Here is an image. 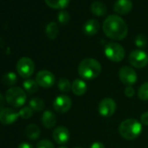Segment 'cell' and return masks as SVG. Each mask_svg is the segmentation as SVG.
Masks as SVG:
<instances>
[{"label":"cell","mask_w":148,"mask_h":148,"mask_svg":"<svg viewBox=\"0 0 148 148\" xmlns=\"http://www.w3.org/2000/svg\"><path fill=\"white\" fill-rule=\"evenodd\" d=\"M58 148H67L66 146H59V147H58Z\"/></svg>","instance_id":"obj_36"},{"label":"cell","mask_w":148,"mask_h":148,"mask_svg":"<svg viewBox=\"0 0 148 148\" xmlns=\"http://www.w3.org/2000/svg\"><path fill=\"white\" fill-rule=\"evenodd\" d=\"M58 87L60 92H62L64 93H67L71 90V84L67 79L61 78V79H59V80L58 82Z\"/></svg>","instance_id":"obj_25"},{"label":"cell","mask_w":148,"mask_h":148,"mask_svg":"<svg viewBox=\"0 0 148 148\" xmlns=\"http://www.w3.org/2000/svg\"><path fill=\"white\" fill-rule=\"evenodd\" d=\"M16 69L19 76L24 79H28L34 72L35 64L32 58L28 57H23L18 61Z\"/></svg>","instance_id":"obj_6"},{"label":"cell","mask_w":148,"mask_h":148,"mask_svg":"<svg viewBox=\"0 0 148 148\" xmlns=\"http://www.w3.org/2000/svg\"><path fill=\"white\" fill-rule=\"evenodd\" d=\"M128 61L135 68H144L148 64V54L140 49L133 50L128 56Z\"/></svg>","instance_id":"obj_7"},{"label":"cell","mask_w":148,"mask_h":148,"mask_svg":"<svg viewBox=\"0 0 148 148\" xmlns=\"http://www.w3.org/2000/svg\"><path fill=\"white\" fill-rule=\"evenodd\" d=\"M142 132V124L135 119H127L121 122L119 126V132L126 140H132L138 138Z\"/></svg>","instance_id":"obj_3"},{"label":"cell","mask_w":148,"mask_h":148,"mask_svg":"<svg viewBox=\"0 0 148 148\" xmlns=\"http://www.w3.org/2000/svg\"><path fill=\"white\" fill-rule=\"evenodd\" d=\"M52 138L56 143L59 145H64L67 143L70 139V132L64 126H58L54 129L52 132Z\"/></svg>","instance_id":"obj_13"},{"label":"cell","mask_w":148,"mask_h":148,"mask_svg":"<svg viewBox=\"0 0 148 148\" xmlns=\"http://www.w3.org/2000/svg\"><path fill=\"white\" fill-rule=\"evenodd\" d=\"M29 106L34 112H41L45 108V102L40 98H33L30 100Z\"/></svg>","instance_id":"obj_24"},{"label":"cell","mask_w":148,"mask_h":148,"mask_svg":"<svg viewBox=\"0 0 148 148\" xmlns=\"http://www.w3.org/2000/svg\"><path fill=\"white\" fill-rule=\"evenodd\" d=\"M25 135L29 139L36 140L40 136V129L35 124L28 125L25 128Z\"/></svg>","instance_id":"obj_19"},{"label":"cell","mask_w":148,"mask_h":148,"mask_svg":"<svg viewBox=\"0 0 148 148\" xmlns=\"http://www.w3.org/2000/svg\"><path fill=\"white\" fill-rule=\"evenodd\" d=\"M106 58L112 62H120L125 58V51L124 47L115 42H109L105 45L104 49Z\"/></svg>","instance_id":"obj_5"},{"label":"cell","mask_w":148,"mask_h":148,"mask_svg":"<svg viewBox=\"0 0 148 148\" xmlns=\"http://www.w3.org/2000/svg\"><path fill=\"white\" fill-rule=\"evenodd\" d=\"M19 117H21L24 119H30L32 114H33V110L30 107V106H25L23 108L20 109V111L18 112Z\"/></svg>","instance_id":"obj_29"},{"label":"cell","mask_w":148,"mask_h":148,"mask_svg":"<svg viewBox=\"0 0 148 148\" xmlns=\"http://www.w3.org/2000/svg\"><path fill=\"white\" fill-rule=\"evenodd\" d=\"M117 106L115 101L111 98H105L103 99L98 106L99 113L103 117H111L114 114L116 111Z\"/></svg>","instance_id":"obj_10"},{"label":"cell","mask_w":148,"mask_h":148,"mask_svg":"<svg viewBox=\"0 0 148 148\" xmlns=\"http://www.w3.org/2000/svg\"><path fill=\"white\" fill-rule=\"evenodd\" d=\"M45 33L48 38L55 39L58 34V26L56 22H50L45 27Z\"/></svg>","instance_id":"obj_20"},{"label":"cell","mask_w":148,"mask_h":148,"mask_svg":"<svg viewBox=\"0 0 148 148\" xmlns=\"http://www.w3.org/2000/svg\"><path fill=\"white\" fill-rule=\"evenodd\" d=\"M99 29V22L97 19H88L83 25L84 32L88 36H92L98 32Z\"/></svg>","instance_id":"obj_15"},{"label":"cell","mask_w":148,"mask_h":148,"mask_svg":"<svg viewBox=\"0 0 148 148\" xmlns=\"http://www.w3.org/2000/svg\"><path fill=\"white\" fill-rule=\"evenodd\" d=\"M91 11L97 16H104L107 12V7L103 2L96 0L91 5Z\"/></svg>","instance_id":"obj_18"},{"label":"cell","mask_w":148,"mask_h":148,"mask_svg":"<svg viewBox=\"0 0 148 148\" xmlns=\"http://www.w3.org/2000/svg\"><path fill=\"white\" fill-rule=\"evenodd\" d=\"M45 1L51 8L64 9L68 5L70 0H45Z\"/></svg>","instance_id":"obj_23"},{"label":"cell","mask_w":148,"mask_h":148,"mask_svg":"<svg viewBox=\"0 0 148 148\" xmlns=\"http://www.w3.org/2000/svg\"><path fill=\"white\" fill-rule=\"evenodd\" d=\"M37 148H54V145L48 139H43L37 144Z\"/></svg>","instance_id":"obj_30"},{"label":"cell","mask_w":148,"mask_h":148,"mask_svg":"<svg viewBox=\"0 0 148 148\" xmlns=\"http://www.w3.org/2000/svg\"><path fill=\"white\" fill-rule=\"evenodd\" d=\"M104 33L114 40L124 39L128 32V27L125 21L119 15H109L103 23Z\"/></svg>","instance_id":"obj_1"},{"label":"cell","mask_w":148,"mask_h":148,"mask_svg":"<svg viewBox=\"0 0 148 148\" xmlns=\"http://www.w3.org/2000/svg\"><path fill=\"white\" fill-rule=\"evenodd\" d=\"M132 8V0H117L113 5V10L119 14H126Z\"/></svg>","instance_id":"obj_14"},{"label":"cell","mask_w":148,"mask_h":148,"mask_svg":"<svg viewBox=\"0 0 148 148\" xmlns=\"http://www.w3.org/2000/svg\"><path fill=\"white\" fill-rule=\"evenodd\" d=\"M134 93H135V91H134V88H132V86H126L125 89V95L128 98H132L134 96Z\"/></svg>","instance_id":"obj_32"},{"label":"cell","mask_w":148,"mask_h":148,"mask_svg":"<svg viewBox=\"0 0 148 148\" xmlns=\"http://www.w3.org/2000/svg\"><path fill=\"white\" fill-rule=\"evenodd\" d=\"M90 148H106V147H105V145H104L103 143L98 142V141H97V142L92 143V144L91 145Z\"/></svg>","instance_id":"obj_33"},{"label":"cell","mask_w":148,"mask_h":148,"mask_svg":"<svg viewBox=\"0 0 148 148\" xmlns=\"http://www.w3.org/2000/svg\"><path fill=\"white\" fill-rule=\"evenodd\" d=\"M36 81L38 86L43 88H50L55 84V76L52 72L47 70H41L36 75Z\"/></svg>","instance_id":"obj_9"},{"label":"cell","mask_w":148,"mask_h":148,"mask_svg":"<svg viewBox=\"0 0 148 148\" xmlns=\"http://www.w3.org/2000/svg\"><path fill=\"white\" fill-rule=\"evenodd\" d=\"M140 123L143 125H148V111L145 112L140 116Z\"/></svg>","instance_id":"obj_31"},{"label":"cell","mask_w":148,"mask_h":148,"mask_svg":"<svg viewBox=\"0 0 148 148\" xmlns=\"http://www.w3.org/2000/svg\"><path fill=\"white\" fill-rule=\"evenodd\" d=\"M138 97L143 101L148 100V81L143 83L138 91Z\"/></svg>","instance_id":"obj_26"},{"label":"cell","mask_w":148,"mask_h":148,"mask_svg":"<svg viewBox=\"0 0 148 148\" xmlns=\"http://www.w3.org/2000/svg\"><path fill=\"white\" fill-rule=\"evenodd\" d=\"M18 112L9 107L4 108L2 111H0V122L3 125H12L18 119Z\"/></svg>","instance_id":"obj_12"},{"label":"cell","mask_w":148,"mask_h":148,"mask_svg":"<svg viewBox=\"0 0 148 148\" xmlns=\"http://www.w3.org/2000/svg\"><path fill=\"white\" fill-rule=\"evenodd\" d=\"M75 148H82V147H75Z\"/></svg>","instance_id":"obj_37"},{"label":"cell","mask_w":148,"mask_h":148,"mask_svg":"<svg viewBox=\"0 0 148 148\" xmlns=\"http://www.w3.org/2000/svg\"><path fill=\"white\" fill-rule=\"evenodd\" d=\"M58 20L59 21L60 24L65 25L69 22L70 20V14L67 11L65 10H61L58 13Z\"/></svg>","instance_id":"obj_28"},{"label":"cell","mask_w":148,"mask_h":148,"mask_svg":"<svg viewBox=\"0 0 148 148\" xmlns=\"http://www.w3.org/2000/svg\"><path fill=\"white\" fill-rule=\"evenodd\" d=\"M5 98L0 94V111H2L5 108Z\"/></svg>","instance_id":"obj_35"},{"label":"cell","mask_w":148,"mask_h":148,"mask_svg":"<svg viewBox=\"0 0 148 148\" xmlns=\"http://www.w3.org/2000/svg\"><path fill=\"white\" fill-rule=\"evenodd\" d=\"M23 87H24V90L26 92H28L29 94H32V93H35L38 91V85L36 80H33V79H25L24 81Z\"/></svg>","instance_id":"obj_21"},{"label":"cell","mask_w":148,"mask_h":148,"mask_svg":"<svg viewBox=\"0 0 148 148\" xmlns=\"http://www.w3.org/2000/svg\"><path fill=\"white\" fill-rule=\"evenodd\" d=\"M101 70L102 67L100 63L98 60L91 58L83 59L78 66L79 75L86 80L96 79L100 74Z\"/></svg>","instance_id":"obj_2"},{"label":"cell","mask_w":148,"mask_h":148,"mask_svg":"<svg viewBox=\"0 0 148 148\" xmlns=\"http://www.w3.org/2000/svg\"><path fill=\"white\" fill-rule=\"evenodd\" d=\"M2 81L3 83L7 86H14L17 81H18V77H17V74L14 73V72H7L5 73V75L3 76L2 78Z\"/></svg>","instance_id":"obj_22"},{"label":"cell","mask_w":148,"mask_h":148,"mask_svg":"<svg viewBox=\"0 0 148 148\" xmlns=\"http://www.w3.org/2000/svg\"><path fill=\"white\" fill-rule=\"evenodd\" d=\"M134 42L137 47L142 49V48H145L147 45V38L144 34H138L136 36Z\"/></svg>","instance_id":"obj_27"},{"label":"cell","mask_w":148,"mask_h":148,"mask_svg":"<svg viewBox=\"0 0 148 148\" xmlns=\"http://www.w3.org/2000/svg\"><path fill=\"white\" fill-rule=\"evenodd\" d=\"M119 78L123 85L132 86L137 82V73L130 66H123L119 71Z\"/></svg>","instance_id":"obj_8"},{"label":"cell","mask_w":148,"mask_h":148,"mask_svg":"<svg viewBox=\"0 0 148 148\" xmlns=\"http://www.w3.org/2000/svg\"><path fill=\"white\" fill-rule=\"evenodd\" d=\"M86 91H87V85L84 80L80 79H77L71 83V92L75 95L82 96L86 92Z\"/></svg>","instance_id":"obj_16"},{"label":"cell","mask_w":148,"mask_h":148,"mask_svg":"<svg viewBox=\"0 0 148 148\" xmlns=\"http://www.w3.org/2000/svg\"><path fill=\"white\" fill-rule=\"evenodd\" d=\"M57 123V118L51 111H45L42 115V124L45 128H52Z\"/></svg>","instance_id":"obj_17"},{"label":"cell","mask_w":148,"mask_h":148,"mask_svg":"<svg viewBox=\"0 0 148 148\" xmlns=\"http://www.w3.org/2000/svg\"><path fill=\"white\" fill-rule=\"evenodd\" d=\"M71 99L67 95H59L53 101V108L57 112L65 113L71 107Z\"/></svg>","instance_id":"obj_11"},{"label":"cell","mask_w":148,"mask_h":148,"mask_svg":"<svg viewBox=\"0 0 148 148\" xmlns=\"http://www.w3.org/2000/svg\"><path fill=\"white\" fill-rule=\"evenodd\" d=\"M6 102L13 107H21L26 101L25 91L18 86L9 88L5 93Z\"/></svg>","instance_id":"obj_4"},{"label":"cell","mask_w":148,"mask_h":148,"mask_svg":"<svg viewBox=\"0 0 148 148\" xmlns=\"http://www.w3.org/2000/svg\"><path fill=\"white\" fill-rule=\"evenodd\" d=\"M18 148H34L32 145H31L30 143L27 142H23L21 144H19V145L18 146Z\"/></svg>","instance_id":"obj_34"}]
</instances>
